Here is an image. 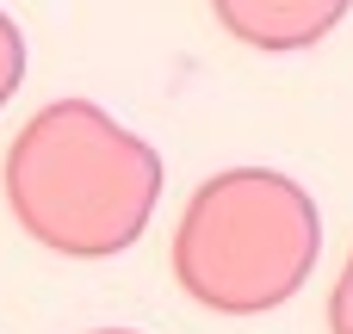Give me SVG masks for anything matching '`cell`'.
Returning <instances> with one entry per match:
<instances>
[{
    "instance_id": "6da1fadb",
    "label": "cell",
    "mask_w": 353,
    "mask_h": 334,
    "mask_svg": "<svg viewBox=\"0 0 353 334\" xmlns=\"http://www.w3.org/2000/svg\"><path fill=\"white\" fill-rule=\"evenodd\" d=\"M6 205L19 229L62 260L137 248L161 205V155L93 99H50L6 149Z\"/></svg>"
},
{
    "instance_id": "7a4b0ae2",
    "label": "cell",
    "mask_w": 353,
    "mask_h": 334,
    "mask_svg": "<svg viewBox=\"0 0 353 334\" xmlns=\"http://www.w3.org/2000/svg\"><path fill=\"white\" fill-rule=\"evenodd\" d=\"M323 254L316 198L279 167L211 174L174 229V279L211 316H267L304 291Z\"/></svg>"
},
{
    "instance_id": "3957f363",
    "label": "cell",
    "mask_w": 353,
    "mask_h": 334,
    "mask_svg": "<svg viewBox=\"0 0 353 334\" xmlns=\"http://www.w3.org/2000/svg\"><path fill=\"white\" fill-rule=\"evenodd\" d=\"M347 6L353 0H211L217 25L261 56H292L323 43L347 19Z\"/></svg>"
},
{
    "instance_id": "277c9868",
    "label": "cell",
    "mask_w": 353,
    "mask_h": 334,
    "mask_svg": "<svg viewBox=\"0 0 353 334\" xmlns=\"http://www.w3.org/2000/svg\"><path fill=\"white\" fill-rule=\"evenodd\" d=\"M19 81H25V31L0 12V112H6V99L19 93Z\"/></svg>"
},
{
    "instance_id": "5b68a950",
    "label": "cell",
    "mask_w": 353,
    "mask_h": 334,
    "mask_svg": "<svg viewBox=\"0 0 353 334\" xmlns=\"http://www.w3.org/2000/svg\"><path fill=\"white\" fill-rule=\"evenodd\" d=\"M329 334H353V254L335 279V291H329Z\"/></svg>"
},
{
    "instance_id": "8992f818",
    "label": "cell",
    "mask_w": 353,
    "mask_h": 334,
    "mask_svg": "<svg viewBox=\"0 0 353 334\" xmlns=\"http://www.w3.org/2000/svg\"><path fill=\"white\" fill-rule=\"evenodd\" d=\"M93 334H137V328H93Z\"/></svg>"
}]
</instances>
